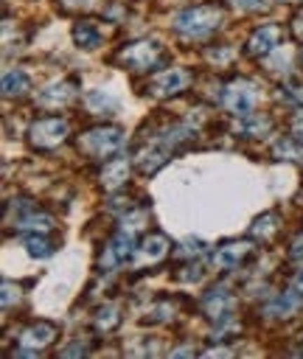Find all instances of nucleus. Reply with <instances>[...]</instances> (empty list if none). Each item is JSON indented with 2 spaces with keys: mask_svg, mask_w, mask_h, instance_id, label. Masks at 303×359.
<instances>
[{
  "mask_svg": "<svg viewBox=\"0 0 303 359\" xmlns=\"http://www.w3.org/2000/svg\"><path fill=\"white\" fill-rule=\"evenodd\" d=\"M166 157H168V149L160 146V143H157V146H149V149H140V151L135 154L140 171H157V168L166 163Z\"/></svg>",
  "mask_w": 303,
  "mask_h": 359,
  "instance_id": "16",
  "label": "nucleus"
},
{
  "mask_svg": "<svg viewBox=\"0 0 303 359\" xmlns=\"http://www.w3.org/2000/svg\"><path fill=\"white\" fill-rule=\"evenodd\" d=\"M292 289H297V292H303V269L295 275V280H292Z\"/></svg>",
  "mask_w": 303,
  "mask_h": 359,
  "instance_id": "35",
  "label": "nucleus"
},
{
  "mask_svg": "<svg viewBox=\"0 0 303 359\" xmlns=\"http://www.w3.org/2000/svg\"><path fill=\"white\" fill-rule=\"evenodd\" d=\"M292 135H295L297 140H303V109L295 112V118H292Z\"/></svg>",
  "mask_w": 303,
  "mask_h": 359,
  "instance_id": "31",
  "label": "nucleus"
},
{
  "mask_svg": "<svg viewBox=\"0 0 303 359\" xmlns=\"http://www.w3.org/2000/svg\"><path fill=\"white\" fill-rule=\"evenodd\" d=\"M236 6H241V8H247V11H261V8H267V0H233Z\"/></svg>",
  "mask_w": 303,
  "mask_h": 359,
  "instance_id": "30",
  "label": "nucleus"
},
{
  "mask_svg": "<svg viewBox=\"0 0 303 359\" xmlns=\"http://www.w3.org/2000/svg\"><path fill=\"white\" fill-rule=\"evenodd\" d=\"M137 247H135V233L132 230H118L115 233V238L104 247V252H101V258H98V264L104 266V269H109V266H115V264H121V261H126L132 252H135Z\"/></svg>",
  "mask_w": 303,
  "mask_h": 359,
  "instance_id": "7",
  "label": "nucleus"
},
{
  "mask_svg": "<svg viewBox=\"0 0 303 359\" xmlns=\"http://www.w3.org/2000/svg\"><path fill=\"white\" fill-rule=\"evenodd\" d=\"M202 356H230V351L227 348H208Z\"/></svg>",
  "mask_w": 303,
  "mask_h": 359,
  "instance_id": "34",
  "label": "nucleus"
},
{
  "mask_svg": "<svg viewBox=\"0 0 303 359\" xmlns=\"http://www.w3.org/2000/svg\"><path fill=\"white\" fill-rule=\"evenodd\" d=\"M76 146L87 157H98V160L109 157L123 146V129H118V126H93V129L79 135Z\"/></svg>",
  "mask_w": 303,
  "mask_h": 359,
  "instance_id": "2",
  "label": "nucleus"
},
{
  "mask_svg": "<svg viewBox=\"0 0 303 359\" xmlns=\"http://www.w3.org/2000/svg\"><path fill=\"white\" fill-rule=\"evenodd\" d=\"M292 34H295V36L303 42V14H297V17L292 20Z\"/></svg>",
  "mask_w": 303,
  "mask_h": 359,
  "instance_id": "33",
  "label": "nucleus"
},
{
  "mask_svg": "<svg viewBox=\"0 0 303 359\" xmlns=\"http://www.w3.org/2000/svg\"><path fill=\"white\" fill-rule=\"evenodd\" d=\"M168 250H171V241H168L166 233H149V236L140 241V247H137V261L152 266V264L163 261V258L168 255Z\"/></svg>",
  "mask_w": 303,
  "mask_h": 359,
  "instance_id": "12",
  "label": "nucleus"
},
{
  "mask_svg": "<svg viewBox=\"0 0 303 359\" xmlns=\"http://www.w3.org/2000/svg\"><path fill=\"white\" fill-rule=\"evenodd\" d=\"M300 297H303V292H297V289H289V292H283V294H278L269 306H267V314L269 317H289L297 306H300Z\"/></svg>",
  "mask_w": 303,
  "mask_h": 359,
  "instance_id": "15",
  "label": "nucleus"
},
{
  "mask_svg": "<svg viewBox=\"0 0 303 359\" xmlns=\"http://www.w3.org/2000/svg\"><path fill=\"white\" fill-rule=\"evenodd\" d=\"M281 3H300V0H281Z\"/></svg>",
  "mask_w": 303,
  "mask_h": 359,
  "instance_id": "38",
  "label": "nucleus"
},
{
  "mask_svg": "<svg viewBox=\"0 0 303 359\" xmlns=\"http://www.w3.org/2000/svg\"><path fill=\"white\" fill-rule=\"evenodd\" d=\"M219 101H222L224 109H230L236 115H247L255 107V101H258V87L250 79H233L230 84L222 87Z\"/></svg>",
  "mask_w": 303,
  "mask_h": 359,
  "instance_id": "4",
  "label": "nucleus"
},
{
  "mask_svg": "<svg viewBox=\"0 0 303 359\" xmlns=\"http://www.w3.org/2000/svg\"><path fill=\"white\" fill-rule=\"evenodd\" d=\"M250 252H252V244L250 241H227V244L216 247V252L210 255V264L216 269H236Z\"/></svg>",
  "mask_w": 303,
  "mask_h": 359,
  "instance_id": "11",
  "label": "nucleus"
},
{
  "mask_svg": "<svg viewBox=\"0 0 303 359\" xmlns=\"http://www.w3.org/2000/svg\"><path fill=\"white\" fill-rule=\"evenodd\" d=\"M129 180V157H112L101 168V185L107 191H118Z\"/></svg>",
  "mask_w": 303,
  "mask_h": 359,
  "instance_id": "13",
  "label": "nucleus"
},
{
  "mask_svg": "<svg viewBox=\"0 0 303 359\" xmlns=\"http://www.w3.org/2000/svg\"><path fill=\"white\" fill-rule=\"evenodd\" d=\"M17 297H20V289H17V286H11V283L6 280V283H3V309H8V306H11V300H17Z\"/></svg>",
  "mask_w": 303,
  "mask_h": 359,
  "instance_id": "29",
  "label": "nucleus"
},
{
  "mask_svg": "<svg viewBox=\"0 0 303 359\" xmlns=\"http://www.w3.org/2000/svg\"><path fill=\"white\" fill-rule=\"evenodd\" d=\"M67 137V121L65 118H39L28 126V140L34 149H56Z\"/></svg>",
  "mask_w": 303,
  "mask_h": 359,
  "instance_id": "5",
  "label": "nucleus"
},
{
  "mask_svg": "<svg viewBox=\"0 0 303 359\" xmlns=\"http://www.w3.org/2000/svg\"><path fill=\"white\" fill-rule=\"evenodd\" d=\"M90 348L84 345V342H76V345H70V348H65L62 351V356H81V353H87Z\"/></svg>",
  "mask_w": 303,
  "mask_h": 359,
  "instance_id": "32",
  "label": "nucleus"
},
{
  "mask_svg": "<svg viewBox=\"0 0 303 359\" xmlns=\"http://www.w3.org/2000/svg\"><path fill=\"white\" fill-rule=\"evenodd\" d=\"M73 95H76V81L62 79V81H53V84L42 87L36 93V104L42 109H59V107H67L73 101Z\"/></svg>",
  "mask_w": 303,
  "mask_h": 359,
  "instance_id": "10",
  "label": "nucleus"
},
{
  "mask_svg": "<svg viewBox=\"0 0 303 359\" xmlns=\"http://www.w3.org/2000/svg\"><path fill=\"white\" fill-rule=\"evenodd\" d=\"M17 227L20 230H31V233H48L53 227V219L48 213H39V210H28L25 216L17 219Z\"/></svg>",
  "mask_w": 303,
  "mask_h": 359,
  "instance_id": "20",
  "label": "nucleus"
},
{
  "mask_svg": "<svg viewBox=\"0 0 303 359\" xmlns=\"http://www.w3.org/2000/svg\"><path fill=\"white\" fill-rule=\"evenodd\" d=\"M22 244H25V250H28V255H31V258H48V255L53 252L50 241H48V238H42V236H25V238H22Z\"/></svg>",
  "mask_w": 303,
  "mask_h": 359,
  "instance_id": "25",
  "label": "nucleus"
},
{
  "mask_svg": "<svg viewBox=\"0 0 303 359\" xmlns=\"http://www.w3.org/2000/svg\"><path fill=\"white\" fill-rule=\"evenodd\" d=\"M93 325H95V331H101V334H109V331H115V328L121 325V309H118V306H112V303H107V306L95 309Z\"/></svg>",
  "mask_w": 303,
  "mask_h": 359,
  "instance_id": "17",
  "label": "nucleus"
},
{
  "mask_svg": "<svg viewBox=\"0 0 303 359\" xmlns=\"http://www.w3.org/2000/svg\"><path fill=\"white\" fill-rule=\"evenodd\" d=\"M84 104H87L90 112H109V109H115V98H112L109 93H101V90L87 93Z\"/></svg>",
  "mask_w": 303,
  "mask_h": 359,
  "instance_id": "24",
  "label": "nucleus"
},
{
  "mask_svg": "<svg viewBox=\"0 0 303 359\" xmlns=\"http://www.w3.org/2000/svg\"><path fill=\"white\" fill-rule=\"evenodd\" d=\"M278 213L275 210H267V213H261L255 222H252V227H250V233L255 236V238H261V241H269V238H275V233H278Z\"/></svg>",
  "mask_w": 303,
  "mask_h": 359,
  "instance_id": "18",
  "label": "nucleus"
},
{
  "mask_svg": "<svg viewBox=\"0 0 303 359\" xmlns=\"http://www.w3.org/2000/svg\"><path fill=\"white\" fill-rule=\"evenodd\" d=\"M236 129L241 135H250V137H261L267 129H269V118L267 115H241Z\"/></svg>",
  "mask_w": 303,
  "mask_h": 359,
  "instance_id": "22",
  "label": "nucleus"
},
{
  "mask_svg": "<svg viewBox=\"0 0 303 359\" xmlns=\"http://www.w3.org/2000/svg\"><path fill=\"white\" fill-rule=\"evenodd\" d=\"M202 252V241H196V238H188V241H182L180 244V250H177V258H196Z\"/></svg>",
  "mask_w": 303,
  "mask_h": 359,
  "instance_id": "26",
  "label": "nucleus"
},
{
  "mask_svg": "<svg viewBox=\"0 0 303 359\" xmlns=\"http://www.w3.org/2000/svg\"><path fill=\"white\" fill-rule=\"evenodd\" d=\"M188 84H191V73L188 70H182V67H166V70H157L149 79L146 90L152 95H157V98H168V95L182 93Z\"/></svg>",
  "mask_w": 303,
  "mask_h": 359,
  "instance_id": "6",
  "label": "nucleus"
},
{
  "mask_svg": "<svg viewBox=\"0 0 303 359\" xmlns=\"http://www.w3.org/2000/svg\"><path fill=\"white\" fill-rule=\"evenodd\" d=\"M56 337H59V328H56L53 323H48V320H39V323H31L28 328H22L20 345H22L25 351L36 353V351L48 348L50 342H56Z\"/></svg>",
  "mask_w": 303,
  "mask_h": 359,
  "instance_id": "8",
  "label": "nucleus"
},
{
  "mask_svg": "<svg viewBox=\"0 0 303 359\" xmlns=\"http://www.w3.org/2000/svg\"><path fill=\"white\" fill-rule=\"evenodd\" d=\"M224 20V11L213 3H202V6H191V8H182L177 17H174V28L185 36H205L210 31L219 28V22Z\"/></svg>",
  "mask_w": 303,
  "mask_h": 359,
  "instance_id": "1",
  "label": "nucleus"
},
{
  "mask_svg": "<svg viewBox=\"0 0 303 359\" xmlns=\"http://www.w3.org/2000/svg\"><path fill=\"white\" fill-rule=\"evenodd\" d=\"M292 255H303V236H300V241L292 244Z\"/></svg>",
  "mask_w": 303,
  "mask_h": 359,
  "instance_id": "37",
  "label": "nucleus"
},
{
  "mask_svg": "<svg viewBox=\"0 0 303 359\" xmlns=\"http://www.w3.org/2000/svg\"><path fill=\"white\" fill-rule=\"evenodd\" d=\"M98 39H101V34H98L95 22H79V25L73 28V42H76L79 48H84V50H93V48L98 45Z\"/></svg>",
  "mask_w": 303,
  "mask_h": 359,
  "instance_id": "21",
  "label": "nucleus"
},
{
  "mask_svg": "<svg viewBox=\"0 0 303 359\" xmlns=\"http://www.w3.org/2000/svg\"><path fill=\"white\" fill-rule=\"evenodd\" d=\"M160 59H163V48L154 39H135V42H129L118 50V65H123L129 70H137V73L154 67Z\"/></svg>",
  "mask_w": 303,
  "mask_h": 359,
  "instance_id": "3",
  "label": "nucleus"
},
{
  "mask_svg": "<svg viewBox=\"0 0 303 359\" xmlns=\"http://www.w3.org/2000/svg\"><path fill=\"white\" fill-rule=\"evenodd\" d=\"M278 42H281V25L264 22V25H258V28L250 34L244 50H247L250 56H267V53H272V50L278 48Z\"/></svg>",
  "mask_w": 303,
  "mask_h": 359,
  "instance_id": "9",
  "label": "nucleus"
},
{
  "mask_svg": "<svg viewBox=\"0 0 303 359\" xmlns=\"http://www.w3.org/2000/svg\"><path fill=\"white\" fill-rule=\"evenodd\" d=\"M230 309H233V297H230L224 289H213V292H208L205 300H202V311H205L210 320H219V323L227 317Z\"/></svg>",
  "mask_w": 303,
  "mask_h": 359,
  "instance_id": "14",
  "label": "nucleus"
},
{
  "mask_svg": "<svg viewBox=\"0 0 303 359\" xmlns=\"http://www.w3.org/2000/svg\"><path fill=\"white\" fill-rule=\"evenodd\" d=\"M281 93H283V98H286V101H292V104L303 107V84H286Z\"/></svg>",
  "mask_w": 303,
  "mask_h": 359,
  "instance_id": "27",
  "label": "nucleus"
},
{
  "mask_svg": "<svg viewBox=\"0 0 303 359\" xmlns=\"http://www.w3.org/2000/svg\"><path fill=\"white\" fill-rule=\"evenodd\" d=\"M171 311H174V309H171V303H160V306H154V309H152V317L146 314V320H152V323H163V320H168V317H171Z\"/></svg>",
  "mask_w": 303,
  "mask_h": 359,
  "instance_id": "28",
  "label": "nucleus"
},
{
  "mask_svg": "<svg viewBox=\"0 0 303 359\" xmlns=\"http://www.w3.org/2000/svg\"><path fill=\"white\" fill-rule=\"evenodd\" d=\"M28 87H31V81H28V76L22 73V70H6L3 73V93L11 98H17V95H22V93H28Z\"/></svg>",
  "mask_w": 303,
  "mask_h": 359,
  "instance_id": "19",
  "label": "nucleus"
},
{
  "mask_svg": "<svg viewBox=\"0 0 303 359\" xmlns=\"http://www.w3.org/2000/svg\"><path fill=\"white\" fill-rule=\"evenodd\" d=\"M272 154H275V160H300V154H303V140H297L295 135H292V137H281V140L272 146Z\"/></svg>",
  "mask_w": 303,
  "mask_h": 359,
  "instance_id": "23",
  "label": "nucleus"
},
{
  "mask_svg": "<svg viewBox=\"0 0 303 359\" xmlns=\"http://www.w3.org/2000/svg\"><path fill=\"white\" fill-rule=\"evenodd\" d=\"M171 356H194V348H177L171 351Z\"/></svg>",
  "mask_w": 303,
  "mask_h": 359,
  "instance_id": "36",
  "label": "nucleus"
}]
</instances>
